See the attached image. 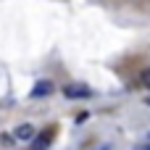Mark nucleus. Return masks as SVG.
Returning <instances> with one entry per match:
<instances>
[{
  "instance_id": "6",
  "label": "nucleus",
  "mask_w": 150,
  "mask_h": 150,
  "mask_svg": "<svg viewBox=\"0 0 150 150\" xmlns=\"http://www.w3.org/2000/svg\"><path fill=\"white\" fill-rule=\"evenodd\" d=\"M134 150H150V142H140V145H134Z\"/></svg>"
},
{
  "instance_id": "7",
  "label": "nucleus",
  "mask_w": 150,
  "mask_h": 150,
  "mask_svg": "<svg viewBox=\"0 0 150 150\" xmlns=\"http://www.w3.org/2000/svg\"><path fill=\"white\" fill-rule=\"evenodd\" d=\"M145 103H148V105H150V98H148V100H145Z\"/></svg>"
},
{
  "instance_id": "3",
  "label": "nucleus",
  "mask_w": 150,
  "mask_h": 150,
  "mask_svg": "<svg viewBox=\"0 0 150 150\" xmlns=\"http://www.w3.org/2000/svg\"><path fill=\"white\" fill-rule=\"evenodd\" d=\"M13 137H16V140L29 142V140H34V137H37V132H34V127H32V124H21V127H16Z\"/></svg>"
},
{
  "instance_id": "4",
  "label": "nucleus",
  "mask_w": 150,
  "mask_h": 150,
  "mask_svg": "<svg viewBox=\"0 0 150 150\" xmlns=\"http://www.w3.org/2000/svg\"><path fill=\"white\" fill-rule=\"evenodd\" d=\"M50 134H53V132H42V134H37V137L32 140V150H47V145H50Z\"/></svg>"
},
{
  "instance_id": "5",
  "label": "nucleus",
  "mask_w": 150,
  "mask_h": 150,
  "mask_svg": "<svg viewBox=\"0 0 150 150\" xmlns=\"http://www.w3.org/2000/svg\"><path fill=\"white\" fill-rule=\"evenodd\" d=\"M140 79H142V84H145V87H150V69H148V71H142V76H140Z\"/></svg>"
},
{
  "instance_id": "2",
  "label": "nucleus",
  "mask_w": 150,
  "mask_h": 150,
  "mask_svg": "<svg viewBox=\"0 0 150 150\" xmlns=\"http://www.w3.org/2000/svg\"><path fill=\"white\" fill-rule=\"evenodd\" d=\"M53 90H55V84L50 79H40L32 90V98H47V95H53Z\"/></svg>"
},
{
  "instance_id": "1",
  "label": "nucleus",
  "mask_w": 150,
  "mask_h": 150,
  "mask_svg": "<svg viewBox=\"0 0 150 150\" xmlns=\"http://www.w3.org/2000/svg\"><path fill=\"white\" fill-rule=\"evenodd\" d=\"M63 95H66L69 100L90 98V87H87V84H66V87H63Z\"/></svg>"
}]
</instances>
